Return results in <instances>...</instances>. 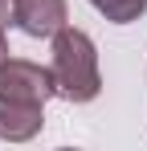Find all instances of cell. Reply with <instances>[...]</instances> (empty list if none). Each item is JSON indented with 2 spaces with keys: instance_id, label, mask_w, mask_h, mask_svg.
Instances as JSON below:
<instances>
[{
  "instance_id": "obj_1",
  "label": "cell",
  "mask_w": 147,
  "mask_h": 151,
  "mask_svg": "<svg viewBox=\"0 0 147 151\" xmlns=\"http://www.w3.org/2000/svg\"><path fill=\"white\" fill-rule=\"evenodd\" d=\"M53 86L57 98L66 102H94L102 90V74H98V49L90 41V33L61 25L53 33Z\"/></svg>"
},
{
  "instance_id": "obj_2",
  "label": "cell",
  "mask_w": 147,
  "mask_h": 151,
  "mask_svg": "<svg viewBox=\"0 0 147 151\" xmlns=\"http://www.w3.org/2000/svg\"><path fill=\"white\" fill-rule=\"evenodd\" d=\"M49 98H57L49 65L24 61V57H4L0 61V102H37V106H45Z\"/></svg>"
},
{
  "instance_id": "obj_3",
  "label": "cell",
  "mask_w": 147,
  "mask_h": 151,
  "mask_svg": "<svg viewBox=\"0 0 147 151\" xmlns=\"http://www.w3.org/2000/svg\"><path fill=\"white\" fill-rule=\"evenodd\" d=\"M12 25L29 37H53L66 25V0H17Z\"/></svg>"
},
{
  "instance_id": "obj_4",
  "label": "cell",
  "mask_w": 147,
  "mask_h": 151,
  "mask_svg": "<svg viewBox=\"0 0 147 151\" xmlns=\"http://www.w3.org/2000/svg\"><path fill=\"white\" fill-rule=\"evenodd\" d=\"M41 123H45V106H37V102H0V139L24 143L41 131Z\"/></svg>"
},
{
  "instance_id": "obj_5",
  "label": "cell",
  "mask_w": 147,
  "mask_h": 151,
  "mask_svg": "<svg viewBox=\"0 0 147 151\" xmlns=\"http://www.w3.org/2000/svg\"><path fill=\"white\" fill-rule=\"evenodd\" d=\"M110 25H131L147 12V0H90Z\"/></svg>"
},
{
  "instance_id": "obj_6",
  "label": "cell",
  "mask_w": 147,
  "mask_h": 151,
  "mask_svg": "<svg viewBox=\"0 0 147 151\" xmlns=\"http://www.w3.org/2000/svg\"><path fill=\"white\" fill-rule=\"evenodd\" d=\"M12 8H17V0H0V29L12 21Z\"/></svg>"
},
{
  "instance_id": "obj_7",
  "label": "cell",
  "mask_w": 147,
  "mask_h": 151,
  "mask_svg": "<svg viewBox=\"0 0 147 151\" xmlns=\"http://www.w3.org/2000/svg\"><path fill=\"white\" fill-rule=\"evenodd\" d=\"M8 57V41H4V33H0V61Z\"/></svg>"
}]
</instances>
